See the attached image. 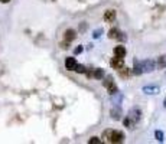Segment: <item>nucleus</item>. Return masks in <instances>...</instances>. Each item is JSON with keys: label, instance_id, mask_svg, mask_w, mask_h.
<instances>
[{"label": "nucleus", "instance_id": "1", "mask_svg": "<svg viewBox=\"0 0 166 144\" xmlns=\"http://www.w3.org/2000/svg\"><path fill=\"white\" fill-rule=\"evenodd\" d=\"M108 143H113V144H119V143H123L124 141V134L122 131H116V130H108L104 133Z\"/></svg>", "mask_w": 166, "mask_h": 144}, {"label": "nucleus", "instance_id": "2", "mask_svg": "<svg viewBox=\"0 0 166 144\" xmlns=\"http://www.w3.org/2000/svg\"><path fill=\"white\" fill-rule=\"evenodd\" d=\"M103 84H104V87H106V88L108 89V94H111V95L117 94V85L113 82V78H111V77L106 78V81H104Z\"/></svg>", "mask_w": 166, "mask_h": 144}, {"label": "nucleus", "instance_id": "3", "mask_svg": "<svg viewBox=\"0 0 166 144\" xmlns=\"http://www.w3.org/2000/svg\"><path fill=\"white\" fill-rule=\"evenodd\" d=\"M140 114H142V112H140V110H139V108H132V110L129 111L127 118H129L133 124H136V122L140 120Z\"/></svg>", "mask_w": 166, "mask_h": 144}, {"label": "nucleus", "instance_id": "4", "mask_svg": "<svg viewBox=\"0 0 166 144\" xmlns=\"http://www.w3.org/2000/svg\"><path fill=\"white\" fill-rule=\"evenodd\" d=\"M142 68H143V72H153L156 68V64L155 61H152V59H146L142 62Z\"/></svg>", "mask_w": 166, "mask_h": 144}, {"label": "nucleus", "instance_id": "5", "mask_svg": "<svg viewBox=\"0 0 166 144\" xmlns=\"http://www.w3.org/2000/svg\"><path fill=\"white\" fill-rule=\"evenodd\" d=\"M108 38L110 39H119V41H126V35L122 33L119 29H111L108 32Z\"/></svg>", "mask_w": 166, "mask_h": 144}, {"label": "nucleus", "instance_id": "6", "mask_svg": "<svg viewBox=\"0 0 166 144\" xmlns=\"http://www.w3.org/2000/svg\"><path fill=\"white\" fill-rule=\"evenodd\" d=\"M111 67L114 68V69H122V68H124V59L123 58H120V56H116V58H113L111 59Z\"/></svg>", "mask_w": 166, "mask_h": 144}, {"label": "nucleus", "instance_id": "7", "mask_svg": "<svg viewBox=\"0 0 166 144\" xmlns=\"http://www.w3.org/2000/svg\"><path fill=\"white\" fill-rule=\"evenodd\" d=\"M110 115H111L113 120L119 121V120L122 118V110H120V107H113L110 111Z\"/></svg>", "mask_w": 166, "mask_h": 144}, {"label": "nucleus", "instance_id": "8", "mask_svg": "<svg viewBox=\"0 0 166 144\" xmlns=\"http://www.w3.org/2000/svg\"><path fill=\"white\" fill-rule=\"evenodd\" d=\"M77 61H75V58H66L65 59V68L68 71H74L75 67H77Z\"/></svg>", "mask_w": 166, "mask_h": 144}, {"label": "nucleus", "instance_id": "9", "mask_svg": "<svg viewBox=\"0 0 166 144\" xmlns=\"http://www.w3.org/2000/svg\"><path fill=\"white\" fill-rule=\"evenodd\" d=\"M133 74H134V75H142V74H143L142 62H139L137 59H134V68H133Z\"/></svg>", "mask_w": 166, "mask_h": 144}, {"label": "nucleus", "instance_id": "10", "mask_svg": "<svg viewBox=\"0 0 166 144\" xmlns=\"http://www.w3.org/2000/svg\"><path fill=\"white\" fill-rule=\"evenodd\" d=\"M143 92L147 95H156V94H159V87H144Z\"/></svg>", "mask_w": 166, "mask_h": 144}, {"label": "nucleus", "instance_id": "11", "mask_svg": "<svg viewBox=\"0 0 166 144\" xmlns=\"http://www.w3.org/2000/svg\"><path fill=\"white\" fill-rule=\"evenodd\" d=\"M116 19V10H107L104 13V20L106 22H113Z\"/></svg>", "mask_w": 166, "mask_h": 144}, {"label": "nucleus", "instance_id": "12", "mask_svg": "<svg viewBox=\"0 0 166 144\" xmlns=\"http://www.w3.org/2000/svg\"><path fill=\"white\" fill-rule=\"evenodd\" d=\"M64 38H65L66 42H71V41H74V39H75V30H72V29H68V30H65Z\"/></svg>", "mask_w": 166, "mask_h": 144}, {"label": "nucleus", "instance_id": "13", "mask_svg": "<svg viewBox=\"0 0 166 144\" xmlns=\"http://www.w3.org/2000/svg\"><path fill=\"white\" fill-rule=\"evenodd\" d=\"M114 55L120 56V58H124V55H126V48L124 46H116L114 48Z\"/></svg>", "mask_w": 166, "mask_h": 144}, {"label": "nucleus", "instance_id": "14", "mask_svg": "<svg viewBox=\"0 0 166 144\" xmlns=\"http://www.w3.org/2000/svg\"><path fill=\"white\" fill-rule=\"evenodd\" d=\"M157 67L159 68H165L166 67V55H162L157 61Z\"/></svg>", "mask_w": 166, "mask_h": 144}, {"label": "nucleus", "instance_id": "15", "mask_svg": "<svg viewBox=\"0 0 166 144\" xmlns=\"http://www.w3.org/2000/svg\"><path fill=\"white\" fill-rule=\"evenodd\" d=\"M92 77L97 78V79H101V78L104 77V71H103V69H95L94 74H92Z\"/></svg>", "mask_w": 166, "mask_h": 144}, {"label": "nucleus", "instance_id": "16", "mask_svg": "<svg viewBox=\"0 0 166 144\" xmlns=\"http://www.w3.org/2000/svg\"><path fill=\"white\" fill-rule=\"evenodd\" d=\"M155 137L157 141H163V133L160 131V130H157V131H155Z\"/></svg>", "mask_w": 166, "mask_h": 144}, {"label": "nucleus", "instance_id": "17", "mask_svg": "<svg viewBox=\"0 0 166 144\" xmlns=\"http://www.w3.org/2000/svg\"><path fill=\"white\" fill-rule=\"evenodd\" d=\"M120 75H122L123 78H126V77H129V75H130V71H129V69H127V68H124V69H120Z\"/></svg>", "mask_w": 166, "mask_h": 144}, {"label": "nucleus", "instance_id": "18", "mask_svg": "<svg viewBox=\"0 0 166 144\" xmlns=\"http://www.w3.org/2000/svg\"><path fill=\"white\" fill-rule=\"evenodd\" d=\"M74 71H75V72H78V74H84V72H85V68L82 67V65H77Z\"/></svg>", "mask_w": 166, "mask_h": 144}, {"label": "nucleus", "instance_id": "19", "mask_svg": "<svg viewBox=\"0 0 166 144\" xmlns=\"http://www.w3.org/2000/svg\"><path fill=\"white\" fill-rule=\"evenodd\" d=\"M101 35H103V29H95V30L92 32V36H94L95 39H97V38H100Z\"/></svg>", "mask_w": 166, "mask_h": 144}, {"label": "nucleus", "instance_id": "20", "mask_svg": "<svg viewBox=\"0 0 166 144\" xmlns=\"http://www.w3.org/2000/svg\"><path fill=\"white\" fill-rule=\"evenodd\" d=\"M88 143L90 144H100L101 143V140H100L98 137H92V138H90L88 140Z\"/></svg>", "mask_w": 166, "mask_h": 144}, {"label": "nucleus", "instance_id": "21", "mask_svg": "<svg viewBox=\"0 0 166 144\" xmlns=\"http://www.w3.org/2000/svg\"><path fill=\"white\" fill-rule=\"evenodd\" d=\"M81 52H82V48H81V46L75 48V54H81Z\"/></svg>", "mask_w": 166, "mask_h": 144}, {"label": "nucleus", "instance_id": "22", "mask_svg": "<svg viewBox=\"0 0 166 144\" xmlns=\"http://www.w3.org/2000/svg\"><path fill=\"white\" fill-rule=\"evenodd\" d=\"M0 1H1V3H9L10 0H0Z\"/></svg>", "mask_w": 166, "mask_h": 144}, {"label": "nucleus", "instance_id": "23", "mask_svg": "<svg viewBox=\"0 0 166 144\" xmlns=\"http://www.w3.org/2000/svg\"><path fill=\"white\" fill-rule=\"evenodd\" d=\"M165 107H166V102H165Z\"/></svg>", "mask_w": 166, "mask_h": 144}]
</instances>
